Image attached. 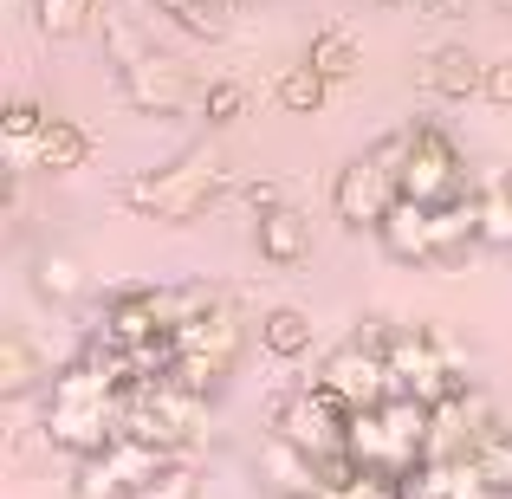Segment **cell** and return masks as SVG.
Instances as JSON below:
<instances>
[{
    "label": "cell",
    "mask_w": 512,
    "mask_h": 499,
    "mask_svg": "<svg viewBox=\"0 0 512 499\" xmlns=\"http://www.w3.org/2000/svg\"><path fill=\"white\" fill-rule=\"evenodd\" d=\"M428 499H454V493H428Z\"/></svg>",
    "instance_id": "obj_35"
},
{
    "label": "cell",
    "mask_w": 512,
    "mask_h": 499,
    "mask_svg": "<svg viewBox=\"0 0 512 499\" xmlns=\"http://www.w3.org/2000/svg\"><path fill=\"white\" fill-rule=\"evenodd\" d=\"M389 331H357L350 344H338L325 363H318V383L344 402V409H383L396 396V376H389Z\"/></svg>",
    "instance_id": "obj_5"
},
{
    "label": "cell",
    "mask_w": 512,
    "mask_h": 499,
    "mask_svg": "<svg viewBox=\"0 0 512 499\" xmlns=\"http://www.w3.org/2000/svg\"><path fill=\"white\" fill-rule=\"evenodd\" d=\"M124 104L130 111H150V117H175V111H188V104H201V91L208 85H195V72H188L182 59H169V52H143L137 65H124Z\"/></svg>",
    "instance_id": "obj_8"
},
{
    "label": "cell",
    "mask_w": 512,
    "mask_h": 499,
    "mask_svg": "<svg viewBox=\"0 0 512 499\" xmlns=\"http://www.w3.org/2000/svg\"><path fill=\"white\" fill-rule=\"evenodd\" d=\"M46 124H52V111H46V104H33V98H13L7 111H0V130H7L13 150H33V143L46 137Z\"/></svg>",
    "instance_id": "obj_26"
},
{
    "label": "cell",
    "mask_w": 512,
    "mask_h": 499,
    "mask_svg": "<svg viewBox=\"0 0 512 499\" xmlns=\"http://www.w3.org/2000/svg\"><path fill=\"white\" fill-rule=\"evenodd\" d=\"M117 422H124V389H117L111 376L78 350V357L52 376L46 422H39V428H46V441L78 461V454H98L104 441L117 435Z\"/></svg>",
    "instance_id": "obj_1"
},
{
    "label": "cell",
    "mask_w": 512,
    "mask_h": 499,
    "mask_svg": "<svg viewBox=\"0 0 512 499\" xmlns=\"http://www.w3.org/2000/svg\"><path fill=\"white\" fill-rule=\"evenodd\" d=\"M325 91H331V78L318 72L312 59L292 65V72L279 78V104H286V111H299V117H318V111H325Z\"/></svg>",
    "instance_id": "obj_24"
},
{
    "label": "cell",
    "mask_w": 512,
    "mask_h": 499,
    "mask_svg": "<svg viewBox=\"0 0 512 499\" xmlns=\"http://www.w3.org/2000/svg\"><path fill=\"white\" fill-rule=\"evenodd\" d=\"M175 337H182V350H208V357H221L227 370H234L240 350H247V325H240V312H234L227 299H221V305H208L201 318H188V325L175 331Z\"/></svg>",
    "instance_id": "obj_14"
},
{
    "label": "cell",
    "mask_w": 512,
    "mask_h": 499,
    "mask_svg": "<svg viewBox=\"0 0 512 499\" xmlns=\"http://www.w3.org/2000/svg\"><path fill=\"white\" fill-rule=\"evenodd\" d=\"M305 59L318 65V72L331 78V85H344V78L363 72V46L344 33V26H325V33H312V46H305Z\"/></svg>",
    "instance_id": "obj_22"
},
{
    "label": "cell",
    "mask_w": 512,
    "mask_h": 499,
    "mask_svg": "<svg viewBox=\"0 0 512 499\" xmlns=\"http://www.w3.org/2000/svg\"><path fill=\"white\" fill-rule=\"evenodd\" d=\"M201 117H208V124H240V117H247V85H234V78L208 85L201 91Z\"/></svg>",
    "instance_id": "obj_29"
},
{
    "label": "cell",
    "mask_w": 512,
    "mask_h": 499,
    "mask_svg": "<svg viewBox=\"0 0 512 499\" xmlns=\"http://www.w3.org/2000/svg\"><path fill=\"white\" fill-rule=\"evenodd\" d=\"M234 7H240V0H234Z\"/></svg>",
    "instance_id": "obj_38"
},
{
    "label": "cell",
    "mask_w": 512,
    "mask_h": 499,
    "mask_svg": "<svg viewBox=\"0 0 512 499\" xmlns=\"http://www.w3.org/2000/svg\"><path fill=\"white\" fill-rule=\"evenodd\" d=\"M376 240H383V253H389V260H402V266H435V214H428V201L402 195L396 208L383 214Z\"/></svg>",
    "instance_id": "obj_10"
},
{
    "label": "cell",
    "mask_w": 512,
    "mask_h": 499,
    "mask_svg": "<svg viewBox=\"0 0 512 499\" xmlns=\"http://www.w3.org/2000/svg\"><path fill=\"white\" fill-rule=\"evenodd\" d=\"M500 7H512V0H500Z\"/></svg>",
    "instance_id": "obj_37"
},
{
    "label": "cell",
    "mask_w": 512,
    "mask_h": 499,
    "mask_svg": "<svg viewBox=\"0 0 512 499\" xmlns=\"http://www.w3.org/2000/svg\"><path fill=\"white\" fill-rule=\"evenodd\" d=\"M383 7H396V0H383Z\"/></svg>",
    "instance_id": "obj_36"
},
{
    "label": "cell",
    "mask_w": 512,
    "mask_h": 499,
    "mask_svg": "<svg viewBox=\"0 0 512 499\" xmlns=\"http://www.w3.org/2000/svg\"><path fill=\"white\" fill-rule=\"evenodd\" d=\"M156 331H169L163 325V305H156V286H124L111 299V312H104V337H117V344H150Z\"/></svg>",
    "instance_id": "obj_15"
},
{
    "label": "cell",
    "mask_w": 512,
    "mask_h": 499,
    "mask_svg": "<svg viewBox=\"0 0 512 499\" xmlns=\"http://www.w3.org/2000/svg\"><path fill=\"white\" fill-rule=\"evenodd\" d=\"M396 201H402V175L389 169L376 150H363L357 163H344L338 182H331V208H338L344 227H370V234H376Z\"/></svg>",
    "instance_id": "obj_7"
},
{
    "label": "cell",
    "mask_w": 512,
    "mask_h": 499,
    "mask_svg": "<svg viewBox=\"0 0 512 499\" xmlns=\"http://www.w3.org/2000/svg\"><path fill=\"white\" fill-rule=\"evenodd\" d=\"M260 480L273 487L279 499H318L325 493V480H318V454H305V448H292L286 435H266L260 441Z\"/></svg>",
    "instance_id": "obj_12"
},
{
    "label": "cell",
    "mask_w": 512,
    "mask_h": 499,
    "mask_svg": "<svg viewBox=\"0 0 512 499\" xmlns=\"http://www.w3.org/2000/svg\"><path fill=\"white\" fill-rule=\"evenodd\" d=\"M182 454L156 448L137 435H111L98 454H78L72 461V499H137L150 480H163Z\"/></svg>",
    "instance_id": "obj_4"
},
{
    "label": "cell",
    "mask_w": 512,
    "mask_h": 499,
    "mask_svg": "<svg viewBox=\"0 0 512 499\" xmlns=\"http://www.w3.org/2000/svg\"><path fill=\"white\" fill-rule=\"evenodd\" d=\"M240 201H247L253 214H260V208H273V201H279V182H273V175H260V182H247V188H240Z\"/></svg>",
    "instance_id": "obj_32"
},
{
    "label": "cell",
    "mask_w": 512,
    "mask_h": 499,
    "mask_svg": "<svg viewBox=\"0 0 512 499\" xmlns=\"http://www.w3.org/2000/svg\"><path fill=\"white\" fill-rule=\"evenodd\" d=\"M137 499H201V474L188 461H175L163 480H150V487H143Z\"/></svg>",
    "instance_id": "obj_30"
},
{
    "label": "cell",
    "mask_w": 512,
    "mask_h": 499,
    "mask_svg": "<svg viewBox=\"0 0 512 499\" xmlns=\"http://www.w3.org/2000/svg\"><path fill=\"white\" fill-rule=\"evenodd\" d=\"M500 182H506V188H512V169H506V175H500Z\"/></svg>",
    "instance_id": "obj_34"
},
{
    "label": "cell",
    "mask_w": 512,
    "mask_h": 499,
    "mask_svg": "<svg viewBox=\"0 0 512 499\" xmlns=\"http://www.w3.org/2000/svg\"><path fill=\"white\" fill-rule=\"evenodd\" d=\"M33 389H39V357H33V344H26V331L7 325L0 331V396L20 402V396H33Z\"/></svg>",
    "instance_id": "obj_20"
},
{
    "label": "cell",
    "mask_w": 512,
    "mask_h": 499,
    "mask_svg": "<svg viewBox=\"0 0 512 499\" xmlns=\"http://www.w3.org/2000/svg\"><path fill=\"white\" fill-rule=\"evenodd\" d=\"M227 363L221 357H208V350H175V363H169V383L175 389H188V396H201V402H214L227 389Z\"/></svg>",
    "instance_id": "obj_23"
},
{
    "label": "cell",
    "mask_w": 512,
    "mask_h": 499,
    "mask_svg": "<svg viewBox=\"0 0 512 499\" xmlns=\"http://www.w3.org/2000/svg\"><path fill=\"white\" fill-rule=\"evenodd\" d=\"M33 292L46 305H78L91 292V279H85V266H78L65 247H39L33 253Z\"/></svg>",
    "instance_id": "obj_16"
},
{
    "label": "cell",
    "mask_w": 512,
    "mask_h": 499,
    "mask_svg": "<svg viewBox=\"0 0 512 499\" xmlns=\"http://www.w3.org/2000/svg\"><path fill=\"white\" fill-rule=\"evenodd\" d=\"M402 195L415 201H448V195H467L461 182V150H454L448 130L435 124H409V163H402Z\"/></svg>",
    "instance_id": "obj_9"
},
{
    "label": "cell",
    "mask_w": 512,
    "mask_h": 499,
    "mask_svg": "<svg viewBox=\"0 0 512 499\" xmlns=\"http://www.w3.org/2000/svg\"><path fill=\"white\" fill-rule=\"evenodd\" d=\"M422 85L435 91V98H474V91H487V65H480L467 46H441L435 59H428Z\"/></svg>",
    "instance_id": "obj_17"
},
{
    "label": "cell",
    "mask_w": 512,
    "mask_h": 499,
    "mask_svg": "<svg viewBox=\"0 0 512 499\" xmlns=\"http://www.w3.org/2000/svg\"><path fill=\"white\" fill-rule=\"evenodd\" d=\"M480 240L500 247V253H512V188L506 182H493L487 195H480Z\"/></svg>",
    "instance_id": "obj_27"
},
{
    "label": "cell",
    "mask_w": 512,
    "mask_h": 499,
    "mask_svg": "<svg viewBox=\"0 0 512 499\" xmlns=\"http://www.w3.org/2000/svg\"><path fill=\"white\" fill-rule=\"evenodd\" d=\"M383 350H389V376H396V389L422 396L428 409H441V402H454L467 389L461 350H454V337L441 325H402V331L383 337Z\"/></svg>",
    "instance_id": "obj_3"
},
{
    "label": "cell",
    "mask_w": 512,
    "mask_h": 499,
    "mask_svg": "<svg viewBox=\"0 0 512 499\" xmlns=\"http://www.w3.org/2000/svg\"><path fill=\"white\" fill-rule=\"evenodd\" d=\"M318 499H325V493H318Z\"/></svg>",
    "instance_id": "obj_39"
},
{
    "label": "cell",
    "mask_w": 512,
    "mask_h": 499,
    "mask_svg": "<svg viewBox=\"0 0 512 499\" xmlns=\"http://www.w3.org/2000/svg\"><path fill=\"white\" fill-rule=\"evenodd\" d=\"M98 13H104V0H33V26H39V39H52V46H72Z\"/></svg>",
    "instance_id": "obj_19"
},
{
    "label": "cell",
    "mask_w": 512,
    "mask_h": 499,
    "mask_svg": "<svg viewBox=\"0 0 512 499\" xmlns=\"http://www.w3.org/2000/svg\"><path fill=\"white\" fill-rule=\"evenodd\" d=\"M253 247H260L266 266H305V260H312V214H299L292 201H273V208H260Z\"/></svg>",
    "instance_id": "obj_11"
},
{
    "label": "cell",
    "mask_w": 512,
    "mask_h": 499,
    "mask_svg": "<svg viewBox=\"0 0 512 499\" xmlns=\"http://www.w3.org/2000/svg\"><path fill=\"white\" fill-rule=\"evenodd\" d=\"M344 422H350V409L331 396L325 383H318V376L305 389H292V396L273 402V435H286L292 448H305V454L344 448Z\"/></svg>",
    "instance_id": "obj_6"
},
{
    "label": "cell",
    "mask_w": 512,
    "mask_h": 499,
    "mask_svg": "<svg viewBox=\"0 0 512 499\" xmlns=\"http://www.w3.org/2000/svg\"><path fill=\"white\" fill-rule=\"evenodd\" d=\"M422 7H428V13H441V20H448V13H461L467 0H422Z\"/></svg>",
    "instance_id": "obj_33"
},
{
    "label": "cell",
    "mask_w": 512,
    "mask_h": 499,
    "mask_svg": "<svg viewBox=\"0 0 512 499\" xmlns=\"http://www.w3.org/2000/svg\"><path fill=\"white\" fill-rule=\"evenodd\" d=\"M227 13H234V0H175L169 20L195 39H227Z\"/></svg>",
    "instance_id": "obj_25"
},
{
    "label": "cell",
    "mask_w": 512,
    "mask_h": 499,
    "mask_svg": "<svg viewBox=\"0 0 512 499\" xmlns=\"http://www.w3.org/2000/svg\"><path fill=\"white\" fill-rule=\"evenodd\" d=\"M260 350H273V357H305L312 350V318L299 312V305H273V312L260 318Z\"/></svg>",
    "instance_id": "obj_21"
},
{
    "label": "cell",
    "mask_w": 512,
    "mask_h": 499,
    "mask_svg": "<svg viewBox=\"0 0 512 499\" xmlns=\"http://www.w3.org/2000/svg\"><path fill=\"white\" fill-rule=\"evenodd\" d=\"M487 98L500 104V111H512V59H500V65H487Z\"/></svg>",
    "instance_id": "obj_31"
},
{
    "label": "cell",
    "mask_w": 512,
    "mask_h": 499,
    "mask_svg": "<svg viewBox=\"0 0 512 499\" xmlns=\"http://www.w3.org/2000/svg\"><path fill=\"white\" fill-rule=\"evenodd\" d=\"M85 156H91V130H85V124H72V117H52L46 137L33 143V169H46V175H72V169H85Z\"/></svg>",
    "instance_id": "obj_18"
},
{
    "label": "cell",
    "mask_w": 512,
    "mask_h": 499,
    "mask_svg": "<svg viewBox=\"0 0 512 499\" xmlns=\"http://www.w3.org/2000/svg\"><path fill=\"white\" fill-rule=\"evenodd\" d=\"M98 20H104V46H111V65H117V72H124V65H137L143 52H150V46L137 39V26L124 20V13H111V7H104Z\"/></svg>",
    "instance_id": "obj_28"
},
{
    "label": "cell",
    "mask_w": 512,
    "mask_h": 499,
    "mask_svg": "<svg viewBox=\"0 0 512 499\" xmlns=\"http://www.w3.org/2000/svg\"><path fill=\"white\" fill-rule=\"evenodd\" d=\"M428 214H435V266L441 273H454L474 247H487V240H480V195H448Z\"/></svg>",
    "instance_id": "obj_13"
},
{
    "label": "cell",
    "mask_w": 512,
    "mask_h": 499,
    "mask_svg": "<svg viewBox=\"0 0 512 499\" xmlns=\"http://www.w3.org/2000/svg\"><path fill=\"white\" fill-rule=\"evenodd\" d=\"M221 195H227V169L214 150H188L169 169H143L124 182V208L143 214V221H169V227L201 221Z\"/></svg>",
    "instance_id": "obj_2"
}]
</instances>
